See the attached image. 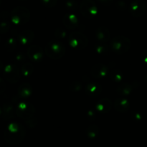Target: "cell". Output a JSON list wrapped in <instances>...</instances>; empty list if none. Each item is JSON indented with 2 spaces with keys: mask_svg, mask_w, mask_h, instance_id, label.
<instances>
[{
  "mask_svg": "<svg viewBox=\"0 0 147 147\" xmlns=\"http://www.w3.org/2000/svg\"><path fill=\"white\" fill-rule=\"evenodd\" d=\"M66 6L68 9H76V7L77 6L76 3L73 1H70L66 3Z\"/></svg>",
  "mask_w": 147,
  "mask_h": 147,
  "instance_id": "4316f807",
  "label": "cell"
},
{
  "mask_svg": "<svg viewBox=\"0 0 147 147\" xmlns=\"http://www.w3.org/2000/svg\"><path fill=\"white\" fill-rule=\"evenodd\" d=\"M91 74L96 78H104L109 74V68L103 63H97L92 67Z\"/></svg>",
  "mask_w": 147,
  "mask_h": 147,
  "instance_id": "8fae6325",
  "label": "cell"
},
{
  "mask_svg": "<svg viewBox=\"0 0 147 147\" xmlns=\"http://www.w3.org/2000/svg\"><path fill=\"white\" fill-rule=\"evenodd\" d=\"M145 81H146V83H147V74H146V76H145Z\"/></svg>",
  "mask_w": 147,
  "mask_h": 147,
  "instance_id": "1f68e13d",
  "label": "cell"
},
{
  "mask_svg": "<svg viewBox=\"0 0 147 147\" xmlns=\"http://www.w3.org/2000/svg\"><path fill=\"white\" fill-rule=\"evenodd\" d=\"M80 11L85 17L92 19L97 14L98 8L93 0H83L80 4Z\"/></svg>",
  "mask_w": 147,
  "mask_h": 147,
  "instance_id": "52a82bcc",
  "label": "cell"
},
{
  "mask_svg": "<svg viewBox=\"0 0 147 147\" xmlns=\"http://www.w3.org/2000/svg\"><path fill=\"white\" fill-rule=\"evenodd\" d=\"M9 29V24L7 22L1 23L0 25V32H5L8 30Z\"/></svg>",
  "mask_w": 147,
  "mask_h": 147,
  "instance_id": "484cf974",
  "label": "cell"
},
{
  "mask_svg": "<svg viewBox=\"0 0 147 147\" xmlns=\"http://www.w3.org/2000/svg\"><path fill=\"white\" fill-rule=\"evenodd\" d=\"M114 107L116 111L119 112H126L127 111L130 107V103L127 99L124 98H118L114 103Z\"/></svg>",
  "mask_w": 147,
  "mask_h": 147,
  "instance_id": "9a60e30c",
  "label": "cell"
},
{
  "mask_svg": "<svg viewBox=\"0 0 147 147\" xmlns=\"http://www.w3.org/2000/svg\"><path fill=\"white\" fill-rule=\"evenodd\" d=\"M141 58L145 63H147V50L142 52L141 54Z\"/></svg>",
  "mask_w": 147,
  "mask_h": 147,
  "instance_id": "83f0119b",
  "label": "cell"
},
{
  "mask_svg": "<svg viewBox=\"0 0 147 147\" xmlns=\"http://www.w3.org/2000/svg\"><path fill=\"white\" fill-rule=\"evenodd\" d=\"M33 72V66L30 63H25L22 67V73L25 77H28L32 75Z\"/></svg>",
  "mask_w": 147,
  "mask_h": 147,
  "instance_id": "44dd1931",
  "label": "cell"
},
{
  "mask_svg": "<svg viewBox=\"0 0 147 147\" xmlns=\"http://www.w3.org/2000/svg\"><path fill=\"white\" fill-rule=\"evenodd\" d=\"M55 35L57 36V37H60V38H61V37L65 38L66 36V32L64 30H62V29H58V30H57V31H56Z\"/></svg>",
  "mask_w": 147,
  "mask_h": 147,
  "instance_id": "d4e9b609",
  "label": "cell"
},
{
  "mask_svg": "<svg viewBox=\"0 0 147 147\" xmlns=\"http://www.w3.org/2000/svg\"><path fill=\"white\" fill-rule=\"evenodd\" d=\"M25 129L18 123H11L4 133V139L7 143L17 144L20 143L25 136Z\"/></svg>",
  "mask_w": 147,
  "mask_h": 147,
  "instance_id": "6da1fadb",
  "label": "cell"
},
{
  "mask_svg": "<svg viewBox=\"0 0 147 147\" xmlns=\"http://www.w3.org/2000/svg\"><path fill=\"white\" fill-rule=\"evenodd\" d=\"M96 35L98 40L102 42H106L109 41V38H110L109 30L104 27H98L96 30Z\"/></svg>",
  "mask_w": 147,
  "mask_h": 147,
  "instance_id": "e0dca14e",
  "label": "cell"
},
{
  "mask_svg": "<svg viewBox=\"0 0 147 147\" xmlns=\"http://www.w3.org/2000/svg\"><path fill=\"white\" fill-rule=\"evenodd\" d=\"M110 78L116 82H120L123 78V75L119 70H113L110 73Z\"/></svg>",
  "mask_w": 147,
  "mask_h": 147,
  "instance_id": "ffe728a7",
  "label": "cell"
},
{
  "mask_svg": "<svg viewBox=\"0 0 147 147\" xmlns=\"http://www.w3.org/2000/svg\"><path fill=\"white\" fill-rule=\"evenodd\" d=\"M132 90V87L130 84L126 83V84H122L121 86H119L117 88V92L119 95L122 96H128L130 94Z\"/></svg>",
  "mask_w": 147,
  "mask_h": 147,
  "instance_id": "d6986e66",
  "label": "cell"
},
{
  "mask_svg": "<svg viewBox=\"0 0 147 147\" xmlns=\"http://www.w3.org/2000/svg\"><path fill=\"white\" fill-rule=\"evenodd\" d=\"M32 93V86L29 83H23L18 88V94L21 97L29 98Z\"/></svg>",
  "mask_w": 147,
  "mask_h": 147,
  "instance_id": "ac0fdd59",
  "label": "cell"
},
{
  "mask_svg": "<svg viewBox=\"0 0 147 147\" xmlns=\"http://www.w3.org/2000/svg\"><path fill=\"white\" fill-rule=\"evenodd\" d=\"M96 50L98 54L103 55L108 53V52H109L108 47L105 44H98V45H96Z\"/></svg>",
  "mask_w": 147,
  "mask_h": 147,
  "instance_id": "603a6c76",
  "label": "cell"
},
{
  "mask_svg": "<svg viewBox=\"0 0 147 147\" xmlns=\"http://www.w3.org/2000/svg\"><path fill=\"white\" fill-rule=\"evenodd\" d=\"M4 76L10 83H17L20 79V73L14 65H9L4 70Z\"/></svg>",
  "mask_w": 147,
  "mask_h": 147,
  "instance_id": "30bf717a",
  "label": "cell"
},
{
  "mask_svg": "<svg viewBox=\"0 0 147 147\" xmlns=\"http://www.w3.org/2000/svg\"><path fill=\"white\" fill-rule=\"evenodd\" d=\"M112 102L109 98H102L96 104V110L99 113H106L111 109Z\"/></svg>",
  "mask_w": 147,
  "mask_h": 147,
  "instance_id": "4fadbf2b",
  "label": "cell"
},
{
  "mask_svg": "<svg viewBox=\"0 0 147 147\" xmlns=\"http://www.w3.org/2000/svg\"><path fill=\"white\" fill-rule=\"evenodd\" d=\"M43 50L41 47L37 45H31L27 50V55L28 57L32 61L39 63L42 60L43 57Z\"/></svg>",
  "mask_w": 147,
  "mask_h": 147,
  "instance_id": "9c48e42d",
  "label": "cell"
},
{
  "mask_svg": "<svg viewBox=\"0 0 147 147\" xmlns=\"http://www.w3.org/2000/svg\"><path fill=\"white\" fill-rule=\"evenodd\" d=\"M34 37V32L30 30H26L20 33V35H19L18 39L19 41H20V42L21 43V44L25 45L30 44V43L33 40Z\"/></svg>",
  "mask_w": 147,
  "mask_h": 147,
  "instance_id": "5bb4252c",
  "label": "cell"
},
{
  "mask_svg": "<svg viewBox=\"0 0 147 147\" xmlns=\"http://www.w3.org/2000/svg\"><path fill=\"white\" fill-rule=\"evenodd\" d=\"M114 147H118V146H114Z\"/></svg>",
  "mask_w": 147,
  "mask_h": 147,
  "instance_id": "d6a6232c",
  "label": "cell"
},
{
  "mask_svg": "<svg viewBox=\"0 0 147 147\" xmlns=\"http://www.w3.org/2000/svg\"><path fill=\"white\" fill-rule=\"evenodd\" d=\"M68 42L70 45L76 50H83L88 43L87 37L79 32H75L69 34Z\"/></svg>",
  "mask_w": 147,
  "mask_h": 147,
  "instance_id": "277c9868",
  "label": "cell"
},
{
  "mask_svg": "<svg viewBox=\"0 0 147 147\" xmlns=\"http://www.w3.org/2000/svg\"><path fill=\"white\" fill-rule=\"evenodd\" d=\"M17 113L20 118L27 121V124H29L31 121L36 120L35 119H33L34 114V107L29 103H20L17 108Z\"/></svg>",
  "mask_w": 147,
  "mask_h": 147,
  "instance_id": "5b68a950",
  "label": "cell"
},
{
  "mask_svg": "<svg viewBox=\"0 0 147 147\" xmlns=\"http://www.w3.org/2000/svg\"><path fill=\"white\" fill-rule=\"evenodd\" d=\"M101 3H103V4H109L112 2V0H99Z\"/></svg>",
  "mask_w": 147,
  "mask_h": 147,
  "instance_id": "4dcf8cb0",
  "label": "cell"
},
{
  "mask_svg": "<svg viewBox=\"0 0 147 147\" xmlns=\"http://www.w3.org/2000/svg\"><path fill=\"white\" fill-rule=\"evenodd\" d=\"M42 4L46 7H53L55 6L57 0H40Z\"/></svg>",
  "mask_w": 147,
  "mask_h": 147,
  "instance_id": "cb8c5ba5",
  "label": "cell"
},
{
  "mask_svg": "<svg viewBox=\"0 0 147 147\" xmlns=\"http://www.w3.org/2000/svg\"><path fill=\"white\" fill-rule=\"evenodd\" d=\"M30 13L28 9L24 7H18L13 10L11 13V20L17 24L27 23L30 20Z\"/></svg>",
  "mask_w": 147,
  "mask_h": 147,
  "instance_id": "8992f818",
  "label": "cell"
},
{
  "mask_svg": "<svg viewBox=\"0 0 147 147\" xmlns=\"http://www.w3.org/2000/svg\"><path fill=\"white\" fill-rule=\"evenodd\" d=\"M63 24L67 28L73 30L77 28L78 26L79 25L78 19L75 14H67L63 17Z\"/></svg>",
  "mask_w": 147,
  "mask_h": 147,
  "instance_id": "7c38bea8",
  "label": "cell"
},
{
  "mask_svg": "<svg viewBox=\"0 0 147 147\" xmlns=\"http://www.w3.org/2000/svg\"><path fill=\"white\" fill-rule=\"evenodd\" d=\"M131 40L123 36H118L112 39L110 42L111 50L119 54L126 53L131 47Z\"/></svg>",
  "mask_w": 147,
  "mask_h": 147,
  "instance_id": "3957f363",
  "label": "cell"
},
{
  "mask_svg": "<svg viewBox=\"0 0 147 147\" xmlns=\"http://www.w3.org/2000/svg\"><path fill=\"white\" fill-rule=\"evenodd\" d=\"M45 52L50 58L58 60L64 56L65 53V48L61 42L57 40H53L46 45Z\"/></svg>",
  "mask_w": 147,
  "mask_h": 147,
  "instance_id": "7a4b0ae2",
  "label": "cell"
},
{
  "mask_svg": "<svg viewBox=\"0 0 147 147\" xmlns=\"http://www.w3.org/2000/svg\"><path fill=\"white\" fill-rule=\"evenodd\" d=\"M8 45L9 46H14V47H16V41L13 38H10L9 40Z\"/></svg>",
  "mask_w": 147,
  "mask_h": 147,
  "instance_id": "f546056e",
  "label": "cell"
},
{
  "mask_svg": "<svg viewBox=\"0 0 147 147\" xmlns=\"http://www.w3.org/2000/svg\"><path fill=\"white\" fill-rule=\"evenodd\" d=\"M146 11V5L142 0H134L130 6V12L134 17H140Z\"/></svg>",
  "mask_w": 147,
  "mask_h": 147,
  "instance_id": "ba28073f",
  "label": "cell"
},
{
  "mask_svg": "<svg viewBox=\"0 0 147 147\" xmlns=\"http://www.w3.org/2000/svg\"><path fill=\"white\" fill-rule=\"evenodd\" d=\"M4 89H5V85H4V81L0 78V93H2Z\"/></svg>",
  "mask_w": 147,
  "mask_h": 147,
  "instance_id": "f1b7e54d",
  "label": "cell"
},
{
  "mask_svg": "<svg viewBox=\"0 0 147 147\" xmlns=\"http://www.w3.org/2000/svg\"><path fill=\"white\" fill-rule=\"evenodd\" d=\"M102 91V87L98 83H90L86 86V92L88 96H92V97H95L97 96L101 93Z\"/></svg>",
  "mask_w": 147,
  "mask_h": 147,
  "instance_id": "2e32d148",
  "label": "cell"
},
{
  "mask_svg": "<svg viewBox=\"0 0 147 147\" xmlns=\"http://www.w3.org/2000/svg\"><path fill=\"white\" fill-rule=\"evenodd\" d=\"M98 133V128L95 125L90 126L87 129V134L90 138H95Z\"/></svg>",
  "mask_w": 147,
  "mask_h": 147,
  "instance_id": "7402d4cb",
  "label": "cell"
}]
</instances>
